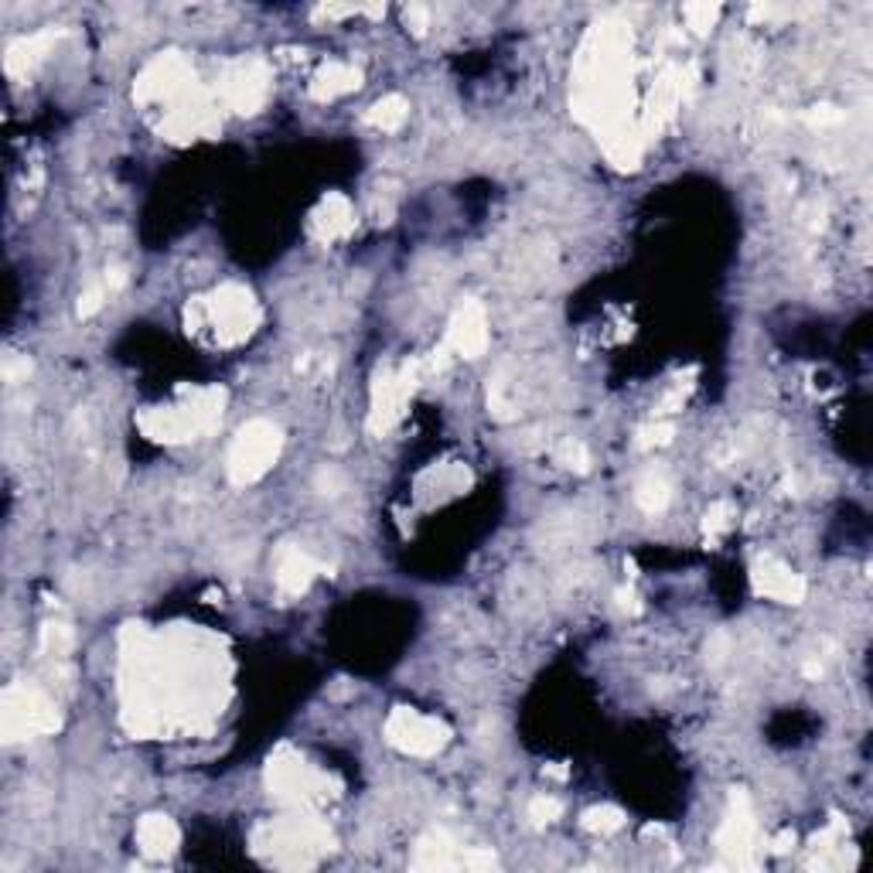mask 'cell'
Here are the masks:
<instances>
[{
	"label": "cell",
	"mask_w": 873,
	"mask_h": 873,
	"mask_svg": "<svg viewBox=\"0 0 873 873\" xmlns=\"http://www.w3.org/2000/svg\"><path fill=\"white\" fill-rule=\"evenodd\" d=\"M386 737L393 747H400L403 754L413 757H430L448 744V727L441 720H433L426 714H416V709H396V714L386 720Z\"/></svg>",
	"instance_id": "obj_5"
},
{
	"label": "cell",
	"mask_w": 873,
	"mask_h": 873,
	"mask_svg": "<svg viewBox=\"0 0 873 873\" xmlns=\"http://www.w3.org/2000/svg\"><path fill=\"white\" fill-rule=\"evenodd\" d=\"M317 573H321V563L311 553H304L301 546H284V550H281V557H277V587L287 597L304 594L314 583Z\"/></svg>",
	"instance_id": "obj_13"
},
{
	"label": "cell",
	"mask_w": 873,
	"mask_h": 873,
	"mask_svg": "<svg viewBox=\"0 0 873 873\" xmlns=\"http://www.w3.org/2000/svg\"><path fill=\"white\" fill-rule=\"evenodd\" d=\"M560 461H563L567 468H577V471H587V468H590V458H587L583 444H573V441H567V444L560 448Z\"/></svg>",
	"instance_id": "obj_25"
},
{
	"label": "cell",
	"mask_w": 873,
	"mask_h": 873,
	"mask_svg": "<svg viewBox=\"0 0 873 873\" xmlns=\"http://www.w3.org/2000/svg\"><path fill=\"white\" fill-rule=\"evenodd\" d=\"M488 345V324H484V311L468 301L454 311L451 324H448V349L464 355V359H478Z\"/></svg>",
	"instance_id": "obj_11"
},
{
	"label": "cell",
	"mask_w": 873,
	"mask_h": 873,
	"mask_svg": "<svg viewBox=\"0 0 873 873\" xmlns=\"http://www.w3.org/2000/svg\"><path fill=\"white\" fill-rule=\"evenodd\" d=\"M557 815H560V802H557V798H546V795L532 798V805H529V818H532L536 826H550Z\"/></svg>",
	"instance_id": "obj_24"
},
{
	"label": "cell",
	"mask_w": 873,
	"mask_h": 873,
	"mask_svg": "<svg viewBox=\"0 0 873 873\" xmlns=\"http://www.w3.org/2000/svg\"><path fill=\"white\" fill-rule=\"evenodd\" d=\"M583 826H587L590 833L608 836V833H618V830L625 826V815H621L618 808H611V805H600V808H590V812L583 815Z\"/></svg>",
	"instance_id": "obj_20"
},
{
	"label": "cell",
	"mask_w": 873,
	"mask_h": 873,
	"mask_svg": "<svg viewBox=\"0 0 873 873\" xmlns=\"http://www.w3.org/2000/svg\"><path fill=\"white\" fill-rule=\"evenodd\" d=\"M359 82H362V76H359L355 66H349V62H327V66L321 69V76L314 79L311 92H314V99L327 102V99H339V96L359 89Z\"/></svg>",
	"instance_id": "obj_16"
},
{
	"label": "cell",
	"mask_w": 873,
	"mask_h": 873,
	"mask_svg": "<svg viewBox=\"0 0 873 873\" xmlns=\"http://www.w3.org/2000/svg\"><path fill=\"white\" fill-rule=\"evenodd\" d=\"M266 89H269V76L259 62H236L223 76V82H218V96L236 114H256L266 99Z\"/></svg>",
	"instance_id": "obj_7"
},
{
	"label": "cell",
	"mask_w": 873,
	"mask_h": 873,
	"mask_svg": "<svg viewBox=\"0 0 873 873\" xmlns=\"http://www.w3.org/2000/svg\"><path fill=\"white\" fill-rule=\"evenodd\" d=\"M717 14H720L717 4H689V8H683V18H686L689 28H696V31H706L709 24L717 21Z\"/></svg>",
	"instance_id": "obj_23"
},
{
	"label": "cell",
	"mask_w": 873,
	"mask_h": 873,
	"mask_svg": "<svg viewBox=\"0 0 873 873\" xmlns=\"http://www.w3.org/2000/svg\"><path fill=\"white\" fill-rule=\"evenodd\" d=\"M137 846H140V853H147L154 860L171 856L178 846V826L168 815H147L137 826Z\"/></svg>",
	"instance_id": "obj_14"
},
{
	"label": "cell",
	"mask_w": 873,
	"mask_h": 873,
	"mask_svg": "<svg viewBox=\"0 0 873 873\" xmlns=\"http://www.w3.org/2000/svg\"><path fill=\"white\" fill-rule=\"evenodd\" d=\"M406 114H410V106L403 96H386V99H379L369 114H365V124L382 130V134H393L406 124Z\"/></svg>",
	"instance_id": "obj_17"
},
{
	"label": "cell",
	"mask_w": 873,
	"mask_h": 873,
	"mask_svg": "<svg viewBox=\"0 0 873 873\" xmlns=\"http://www.w3.org/2000/svg\"><path fill=\"white\" fill-rule=\"evenodd\" d=\"M259 846L269 850V860L281 866H307L314 863V856L332 846V836H327L314 818H287V823L269 826L266 840H259Z\"/></svg>",
	"instance_id": "obj_4"
},
{
	"label": "cell",
	"mask_w": 873,
	"mask_h": 873,
	"mask_svg": "<svg viewBox=\"0 0 873 873\" xmlns=\"http://www.w3.org/2000/svg\"><path fill=\"white\" fill-rule=\"evenodd\" d=\"M223 390H195L185 393L178 403L171 406H154L140 416V430L150 436V441H164V444H185L195 441V436L208 433L218 416H223Z\"/></svg>",
	"instance_id": "obj_2"
},
{
	"label": "cell",
	"mask_w": 873,
	"mask_h": 873,
	"mask_svg": "<svg viewBox=\"0 0 873 873\" xmlns=\"http://www.w3.org/2000/svg\"><path fill=\"white\" fill-rule=\"evenodd\" d=\"M751 580H754L757 594L772 597V600H782V605H798V600L805 597V580L792 567L775 560V557H761L754 563Z\"/></svg>",
	"instance_id": "obj_10"
},
{
	"label": "cell",
	"mask_w": 873,
	"mask_h": 873,
	"mask_svg": "<svg viewBox=\"0 0 873 873\" xmlns=\"http://www.w3.org/2000/svg\"><path fill=\"white\" fill-rule=\"evenodd\" d=\"M55 727V706L41 689H8L4 696V734L8 740L41 734Z\"/></svg>",
	"instance_id": "obj_6"
},
{
	"label": "cell",
	"mask_w": 873,
	"mask_h": 873,
	"mask_svg": "<svg viewBox=\"0 0 873 873\" xmlns=\"http://www.w3.org/2000/svg\"><path fill=\"white\" fill-rule=\"evenodd\" d=\"M269 788L281 798H291V802H311V798H321L327 792V778L321 772H314L311 764H304L301 757H294V761L273 764Z\"/></svg>",
	"instance_id": "obj_9"
},
{
	"label": "cell",
	"mask_w": 873,
	"mask_h": 873,
	"mask_svg": "<svg viewBox=\"0 0 873 873\" xmlns=\"http://www.w3.org/2000/svg\"><path fill=\"white\" fill-rule=\"evenodd\" d=\"M669 496H673V484L666 481L663 471H648L635 488V499L645 512H663L669 506Z\"/></svg>",
	"instance_id": "obj_18"
},
{
	"label": "cell",
	"mask_w": 873,
	"mask_h": 873,
	"mask_svg": "<svg viewBox=\"0 0 873 873\" xmlns=\"http://www.w3.org/2000/svg\"><path fill=\"white\" fill-rule=\"evenodd\" d=\"M751 840H754V818H751L747 798L734 795V808H730L727 823H724V833H720V850L740 860L751 850Z\"/></svg>",
	"instance_id": "obj_15"
},
{
	"label": "cell",
	"mask_w": 873,
	"mask_h": 873,
	"mask_svg": "<svg viewBox=\"0 0 873 873\" xmlns=\"http://www.w3.org/2000/svg\"><path fill=\"white\" fill-rule=\"evenodd\" d=\"M734 519H737L734 506H730V502H717L714 509L706 512V532H709V536H720V532L734 529Z\"/></svg>",
	"instance_id": "obj_22"
},
{
	"label": "cell",
	"mask_w": 873,
	"mask_h": 873,
	"mask_svg": "<svg viewBox=\"0 0 873 873\" xmlns=\"http://www.w3.org/2000/svg\"><path fill=\"white\" fill-rule=\"evenodd\" d=\"M413 386H416V369H410V365L400 369V372H382L379 382H375V400H372L369 426L372 430H390L400 420Z\"/></svg>",
	"instance_id": "obj_8"
},
{
	"label": "cell",
	"mask_w": 873,
	"mask_h": 873,
	"mask_svg": "<svg viewBox=\"0 0 873 873\" xmlns=\"http://www.w3.org/2000/svg\"><path fill=\"white\" fill-rule=\"evenodd\" d=\"M355 229V212L349 205L345 195H327L314 215H311V233L321 239V243H339L345 239L349 233Z\"/></svg>",
	"instance_id": "obj_12"
},
{
	"label": "cell",
	"mask_w": 873,
	"mask_h": 873,
	"mask_svg": "<svg viewBox=\"0 0 873 873\" xmlns=\"http://www.w3.org/2000/svg\"><path fill=\"white\" fill-rule=\"evenodd\" d=\"M256 324H259V307L253 294L239 284L218 287L188 307V332L215 345H236L249 339L256 332Z\"/></svg>",
	"instance_id": "obj_1"
},
{
	"label": "cell",
	"mask_w": 873,
	"mask_h": 873,
	"mask_svg": "<svg viewBox=\"0 0 873 873\" xmlns=\"http://www.w3.org/2000/svg\"><path fill=\"white\" fill-rule=\"evenodd\" d=\"M281 448H284V436L269 420L246 423L229 448V478L236 484L259 481L273 468V461L281 458Z\"/></svg>",
	"instance_id": "obj_3"
},
{
	"label": "cell",
	"mask_w": 873,
	"mask_h": 873,
	"mask_svg": "<svg viewBox=\"0 0 873 873\" xmlns=\"http://www.w3.org/2000/svg\"><path fill=\"white\" fill-rule=\"evenodd\" d=\"M41 648H45L48 655H55V659H62V655L72 648V631H69L66 625H48V628L41 631Z\"/></svg>",
	"instance_id": "obj_21"
},
{
	"label": "cell",
	"mask_w": 873,
	"mask_h": 873,
	"mask_svg": "<svg viewBox=\"0 0 873 873\" xmlns=\"http://www.w3.org/2000/svg\"><path fill=\"white\" fill-rule=\"evenodd\" d=\"M451 850H454V843H451V840H444L441 833H436V836H430V840H423V843H420L416 866H451V863H458Z\"/></svg>",
	"instance_id": "obj_19"
},
{
	"label": "cell",
	"mask_w": 873,
	"mask_h": 873,
	"mask_svg": "<svg viewBox=\"0 0 873 873\" xmlns=\"http://www.w3.org/2000/svg\"><path fill=\"white\" fill-rule=\"evenodd\" d=\"M403 18H406V24H410L416 35H423V31L430 28V11H426V8H420V4H410V8L403 11Z\"/></svg>",
	"instance_id": "obj_26"
}]
</instances>
